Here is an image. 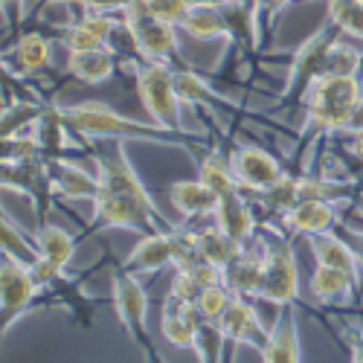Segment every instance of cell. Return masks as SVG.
Masks as SVG:
<instances>
[{"mask_svg": "<svg viewBox=\"0 0 363 363\" xmlns=\"http://www.w3.org/2000/svg\"><path fill=\"white\" fill-rule=\"evenodd\" d=\"M9 58L15 62L18 76H35L50 65V38L41 33H26L9 50Z\"/></svg>", "mask_w": 363, "mask_h": 363, "instance_id": "obj_27", "label": "cell"}, {"mask_svg": "<svg viewBox=\"0 0 363 363\" xmlns=\"http://www.w3.org/2000/svg\"><path fill=\"white\" fill-rule=\"evenodd\" d=\"M349 363H352V360H349Z\"/></svg>", "mask_w": 363, "mask_h": 363, "instance_id": "obj_45", "label": "cell"}, {"mask_svg": "<svg viewBox=\"0 0 363 363\" xmlns=\"http://www.w3.org/2000/svg\"><path fill=\"white\" fill-rule=\"evenodd\" d=\"M65 123L82 140H140V143H163V145H186L189 151L198 148V134H177L157 123H140L134 116H123L105 102H76L62 108Z\"/></svg>", "mask_w": 363, "mask_h": 363, "instance_id": "obj_1", "label": "cell"}, {"mask_svg": "<svg viewBox=\"0 0 363 363\" xmlns=\"http://www.w3.org/2000/svg\"><path fill=\"white\" fill-rule=\"evenodd\" d=\"M35 247H38V253L47 259V262H52L55 267H62V270H67V264H70V259H73V253H76V238L67 233V230H62V227H55V224H41L38 230H35Z\"/></svg>", "mask_w": 363, "mask_h": 363, "instance_id": "obj_29", "label": "cell"}, {"mask_svg": "<svg viewBox=\"0 0 363 363\" xmlns=\"http://www.w3.org/2000/svg\"><path fill=\"white\" fill-rule=\"evenodd\" d=\"M4 256H12V259L26 262V264H33L41 256L38 247H35V241H26L21 235V230L15 227L9 213H4Z\"/></svg>", "mask_w": 363, "mask_h": 363, "instance_id": "obj_33", "label": "cell"}, {"mask_svg": "<svg viewBox=\"0 0 363 363\" xmlns=\"http://www.w3.org/2000/svg\"><path fill=\"white\" fill-rule=\"evenodd\" d=\"M306 131L337 134L363 125V84L360 76H320L302 99Z\"/></svg>", "mask_w": 363, "mask_h": 363, "instance_id": "obj_2", "label": "cell"}, {"mask_svg": "<svg viewBox=\"0 0 363 363\" xmlns=\"http://www.w3.org/2000/svg\"><path fill=\"white\" fill-rule=\"evenodd\" d=\"M331 314L340 320H352V317L363 320V306H340V308H331Z\"/></svg>", "mask_w": 363, "mask_h": 363, "instance_id": "obj_41", "label": "cell"}, {"mask_svg": "<svg viewBox=\"0 0 363 363\" xmlns=\"http://www.w3.org/2000/svg\"><path fill=\"white\" fill-rule=\"evenodd\" d=\"M177 29H184L186 35L198 41H213V38H227L233 41V29L230 21L221 9V4H192L186 15L180 18Z\"/></svg>", "mask_w": 363, "mask_h": 363, "instance_id": "obj_22", "label": "cell"}, {"mask_svg": "<svg viewBox=\"0 0 363 363\" xmlns=\"http://www.w3.org/2000/svg\"><path fill=\"white\" fill-rule=\"evenodd\" d=\"M259 282H262V250L253 253V245H250L233 264L224 267V285H227L235 296L256 299Z\"/></svg>", "mask_w": 363, "mask_h": 363, "instance_id": "obj_25", "label": "cell"}, {"mask_svg": "<svg viewBox=\"0 0 363 363\" xmlns=\"http://www.w3.org/2000/svg\"><path fill=\"white\" fill-rule=\"evenodd\" d=\"M216 323L221 325L224 337L230 343V354L235 352V346H256L262 352V346L267 343V335H270V328L262 325V320L247 296H233L227 311Z\"/></svg>", "mask_w": 363, "mask_h": 363, "instance_id": "obj_12", "label": "cell"}, {"mask_svg": "<svg viewBox=\"0 0 363 363\" xmlns=\"http://www.w3.org/2000/svg\"><path fill=\"white\" fill-rule=\"evenodd\" d=\"M116 70V52L113 47H99V50H82L70 52L67 58V73L84 84H102L111 79Z\"/></svg>", "mask_w": 363, "mask_h": 363, "instance_id": "obj_23", "label": "cell"}, {"mask_svg": "<svg viewBox=\"0 0 363 363\" xmlns=\"http://www.w3.org/2000/svg\"><path fill=\"white\" fill-rule=\"evenodd\" d=\"M169 201H172V206L177 209V216L184 218V221H189V218L216 216L221 198L198 177V180H177V184H172Z\"/></svg>", "mask_w": 363, "mask_h": 363, "instance_id": "obj_21", "label": "cell"}, {"mask_svg": "<svg viewBox=\"0 0 363 363\" xmlns=\"http://www.w3.org/2000/svg\"><path fill=\"white\" fill-rule=\"evenodd\" d=\"M354 216L363 221V192H357V209H354Z\"/></svg>", "mask_w": 363, "mask_h": 363, "instance_id": "obj_42", "label": "cell"}, {"mask_svg": "<svg viewBox=\"0 0 363 363\" xmlns=\"http://www.w3.org/2000/svg\"><path fill=\"white\" fill-rule=\"evenodd\" d=\"M29 134L35 137L41 155H44L47 160L65 157L67 148L73 145V143H70L73 131H70V125L65 123L62 105H55V102H44V108H41V113H38L35 125H33V131H29Z\"/></svg>", "mask_w": 363, "mask_h": 363, "instance_id": "obj_19", "label": "cell"}, {"mask_svg": "<svg viewBox=\"0 0 363 363\" xmlns=\"http://www.w3.org/2000/svg\"><path fill=\"white\" fill-rule=\"evenodd\" d=\"M216 227L221 233H227L238 245H253V235L259 230V218H256V206L250 203V198L245 192H235L218 201V209L213 216Z\"/></svg>", "mask_w": 363, "mask_h": 363, "instance_id": "obj_15", "label": "cell"}, {"mask_svg": "<svg viewBox=\"0 0 363 363\" xmlns=\"http://www.w3.org/2000/svg\"><path fill=\"white\" fill-rule=\"evenodd\" d=\"M82 9H90V12H123L131 0H79Z\"/></svg>", "mask_w": 363, "mask_h": 363, "instance_id": "obj_38", "label": "cell"}, {"mask_svg": "<svg viewBox=\"0 0 363 363\" xmlns=\"http://www.w3.org/2000/svg\"><path fill=\"white\" fill-rule=\"evenodd\" d=\"M340 29L335 23H325L320 26L314 35H308L306 41L299 44V50L294 52V62L288 67V79L282 87V96H279V108L282 105H302L306 94L311 90V84L325 76V62H328V52L340 41Z\"/></svg>", "mask_w": 363, "mask_h": 363, "instance_id": "obj_6", "label": "cell"}, {"mask_svg": "<svg viewBox=\"0 0 363 363\" xmlns=\"http://www.w3.org/2000/svg\"><path fill=\"white\" fill-rule=\"evenodd\" d=\"M340 218H337V203L331 201H317V198H308V201H299L294 209L279 218V230L285 235H317V233H328Z\"/></svg>", "mask_w": 363, "mask_h": 363, "instance_id": "obj_13", "label": "cell"}, {"mask_svg": "<svg viewBox=\"0 0 363 363\" xmlns=\"http://www.w3.org/2000/svg\"><path fill=\"white\" fill-rule=\"evenodd\" d=\"M259 250H262V282H259L256 299L270 302L277 308L296 306L299 274H296V259H294V247L288 235H262Z\"/></svg>", "mask_w": 363, "mask_h": 363, "instance_id": "obj_4", "label": "cell"}, {"mask_svg": "<svg viewBox=\"0 0 363 363\" xmlns=\"http://www.w3.org/2000/svg\"><path fill=\"white\" fill-rule=\"evenodd\" d=\"M201 323H203V317L195 308V302H186V299H180L174 294H166L163 311H160V331L172 346H177V349L195 346Z\"/></svg>", "mask_w": 363, "mask_h": 363, "instance_id": "obj_14", "label": "cell"}, {"mask_svg": "<svg viewBox=\"0 0 363 363\" xmlns=\"http://www.w3.org/2000/svg\"><path fill=\"white\" fill-rule=\"evenodd\" d=\"M4 186L21 192L29 203L38 227L47 224L50 213V198H52V184H50V169L47 157H33V160H18V163H4Z\"/></svg>", "mask_w": 363, "mask_h": 363, "instance_id": "obj_10", "label": "cell"}, {"mask_svg": "<svg viewBox=\"0 0 363 363\" xmlns=\"http://www.w3.org/2000/svg\"><path fill=\"white\" fill-rule=\"evenodd\" d=\"M308 247H311L317 264L343 270V274L352 277V282H354L357 291H360V282H363V279H360V262H357L352 245H349L343 235H335V233H317V235H308Z\"/></svg>", "mask_w": 363, "mask_h": 363, "instance_id": "obj_20", "label": "cell"}, {"mask_svg": "<svg viewBox=\"0 0 363 363\" xmlns=\"http://www.w3.org/2000/svg\"><path fill=\"white\" fill-rule=\"evenodd\" d=\"M174 67L155 65V62H140L134 67V82H137V94L151 116V123H157L169 131L184 134V111H180V94H177V79Z\"/></svg>", "mask_w": 363, "mask_h": 363, "instance_id": "obj_5", "label": "cell"}, {"mask_svg": "<svg viewBox=\"0 0 363 363\" xmlns=\"http://www.w3.org/2000/svg\"><path fill=\"white\" fill-rule=\"evenodd\" d=\"M123 21L128 26V35L137 47V52L143 55V62H155V65H166L174 70H184L180 65V44H177V23L155 15L145 0H131L123 9Z\"/></svg>", "mask_w": 363, "mask_h": 363, "instance_id": "obj_3", "label": "cell"}, {"mask_svg": "<svg viewBox=\"0 0 363 363\" xmlns=\"http://www.w3.org/2000/svg\"><path fill=\"white\" fill-rule=\"evenodd\" d=\"M262 363H302L299 331H296V306H285L270 325L267 343L262 346Z\"/></svg>", "mask_w": 363, "mask_h": 363, "instance_id": "obj_18", "label": "cell"}, {"mask_svg": "<svg viewBox=\"0 0 363 363\" xmlns=\"http://www.w3.org/2000/svg\"><path fill=\"white\" fill-rule=\"evenodd\" d=\"M145 6L172 23H180V18H184L186 9L192 6V0H145Z\"/></svg>", "mask_w": 363, "mask_h": 363, "instance_id": "obj_36", "label": "cell"}, {"mask_svg": "<svg viewBox=\"0 0 363 363\" xmlns=\"http://www.w3.org/2000/svg\"><path fill=\"white\" fill-rule=\"evenodd\" d=\"M41 296V288L33 277L26 262H18L12 256H4L0 262V314H4V335H9V328L15 320H21L33 302Z\"/></svg>", "mask_w": 363, "mask_h": 363, "instance_id": "obj_8", "label": "cell"}, {"mask_svg": "<svg viewBox=\"0 0 363 363\" xmlns=\"http://www.w3.org/2000/svg\"><path fill=\"white\" fill-rule=\"evenodd\" d=\"M325 15L343 35L363 41V0H328Z\"/></svg>", "mask_w": 363, "mask_h": 363, "instance_id": "obj_31", "label": "cell"}, {"mask_svg": "<svg viewBox=\"0 0 363 363\" xmlns=\"http://www.w3.org/2000/svg\"><path fill=\"white\" fill-rule=\"evenodd\" d=\"M340 140H337V148L346 151L349 157H354L360 163V174H363V125H354V128H343L337 131Z\"/></svg>", "mask_w": 363, "mask_h": 363, "instance_id": "obj_37", "label": "cell"}, {"mask_svg": "<svg viewBox=\"0 0 363 363\" xmlns=\"http://www.w3.org/2000/svg\"><path fill=\"white\" fill-rule=\"evenodd\" d=\"M233 296H235V294H233L224 282L209 285V288H203L201 296L195 299V308L201 311L203 320H218V317L227 311V306H230V299H233Z\"/></svg>", "mask_w": 363, "mask_h": 363, "instance_id": "obj_34", "label": "cell"}, {"mask_svg": "<svg viewBox=\"0 0 363 363\" xmlns=\"http://www.w3.org/2000/svg\"><path fill=\"white\" fill-rule=\"evenodd\" d=\"M198 177H201L203 184H206L209 189H213L218 198H227V195L241 192V189H238V180H235V172H233V163L221 155L218 148L206 151V155L201 157Z\"/></svg>", "mask_w": 363, "mask_h": 363, "instance_id": "obj_28", "label": "cell"}, {"mask_svg": "<svg viewBox=\"0 0 363 363\" xmlns=\"http://www.w3.org/2000/svg\"><path fill=\"white\" fill-rule=\"evenodd\" d=\"M47 169H50L52 195H58L62 201H96V195H99L96 174L84 172L79 163H73L67 157L47 160Z\"/></svg>", "mask_w": 363, "mask_h": 363, "instance_id": "obj_16", "label": "cell"}, {"mask_svg": "<svg viewBox=\"0 0 363 363\" xmlns=\"http://www.w3.org/2000/svg\"><path fill=\"white\" fill-rule=\"evenodd\" d=\"M349 354H352V363H363V337L357 331H349Z\"/></svg>", "mask_w": 363, "mask_h": 363, "instance_id": "obj_40", "label": "cell"}, {"mask_svg": "<svg viewBox=\"0 0 363 363\" xmlns=\"http://www.w3.org/2000/svg\"><path fill=\"white\" fill-rule=\"evenodd\" d=\"M192 4H224V0H192Z\"/></svg>", "mask_w": 363, "mask_h": 363, "instance_id": "obj_44", "label": "cell"}, {"mask_svg": "<svg viewBox=\"0 0 363 363\" xmlns=\"http://www.w3.org/2000/svg\"><path fill=\"white\" fill-rule=\"evenodd\" d=\"M291 4H294V0H253V4H250V18H253L256 47L262 44V29H259V26L270 29V26H274V21H277V15H279L285 6H291Z\"/></svg>", "mask_w": 363, "mask_h": 363, "instance_id": "obj_35", "label": "cell"}, {"mask_svg": "<svg viewBox=\"0 0 363 363\" xmlns=\"http://www.w3.org/2000/svg\"><path fill=\"white\" fill-rule=\"evenodd\" d=\"M44 108V99L38 102H15V105H4V119H0V134L4 140H12V137H21L23 131H33L35 119Z\"/></svg>", "mask_w": 363, "mask_h": 363, "instance_id": "obj_30", "label": "cell"}, {"mask_svg": "<svg viewBox=\"0 0 363 363\" xmlns=\"http://www.w3.org/2000/svg\"><path fill=\"white\" fill-rule=\"evenodd\" d=\"M111 299H113V311H116L119 323L128 331V337L137 343V349H143V357L148 363H163V357L155 352V343H151L148 325H145L148 296H145L140 279L123 264H116L111 270Z\"/></svg>", "mask_w": 363, "mask_h": 363, "instance_id": "obj_7", "label": "cell"}, {"mask_svg": "<svg viewBox=\"0 0 363 363\" xmlns=\"http://www.w3.org/2000/svg\"><path fill=\"white\" fill-rule=\"evenodd\" d=\"M21 0H4V9H12V6H18Z\"/></svg>", "mask_w": 363, "mask_h": 363, "instance_id": "obj_43", "label": "cell"}, {"mask_svg": "<svg viewBox=\"0 0 363 363\" xmlns=\"http://www.w3.org/2000/svg\"><path fill=\"white\" fill-rule=\"evenodd\" d=\"M111 35H113L111 15L108 12H90V9H84L76 23H67L62 33H58V38H62V44L70 52L111 47Z\"/></svg>", "mask_w": 363, "mask_h": 363, "instance_id": "obj_17", "label": "cell"}, {"mask_svg": "<svg viewBox=\"0 0 363 363\" xmlns=\"http://www.w3.org/2000/svg\"><path fill=\"white\" fill-rule=\"evenodd\" d=\"M340 235L352 245V250H354V256H357V262H360V267H363V230H354V227H340Z\"/></svg>", "mask_w": 363, "mask_h": 363, "instance_id": "obj_39", "label": "cell"}, {"mask_svg": "<svg viewBox=\"0 0 363 363\" xmlns=\"http://www.w3.org/2000/svg\"><path fill=\"white\" fill-rule=\"evenodd\" d=\"M192 247H195V253H198L201 259L213 262V264H218V267L224 270L227 264H233L241 253H245L250 245H247V247L238 245V241H233L227 233H221V230L213 224V227H203V230H195V233H192Z\"/></svg>", "mask_w": 363, "mask_h": 363, "instance_id": "obj_24", "label": "cell"}, {"mask_svg": "<svg viewBox=\"0 0 363 363\" xmlns=\"http://www.w3.org/2000/svg\"><path fill=\"white\" fill-rule=\"evenodd\" d=\"M360 67H363V50L337 41L328 52L325 76H360Z\"/></svg>", "mask_w": 363, "mask_h": 363, "instance_id": "obj_32", "label": "cell"}, {"mask_svg": "<svg viewBox=\"0 0 363 363\" xmlns=\"http://www.w3.org/2000/svg\"><path fill=\"white\" fill-rule=\"evenodd\" d=\"M230 163H233L241 192H264L285 174L282 163L270 155V151H264L253 143H238L230 155Z\"/></svg>", "mask_w": 363, "mask_h": 363, "instance_id": "obj_11", "label": "cell"}, {"mask_svg": "<svg viewBox=\"0 0 363 363\" xmlns=\"http://www.w3.org/2000/svg\"><path fill=\"white\" fill-rule=\"evenodd\" d=\"M189 238H192V233H184V230L148 233L131 247L125 262H119V264H123L125 270H131L134 277L157 274V270H163L166 264H174L180 256L189 250Z\"/></svg>", "mask_w": 363, "mask_h": 363, "instance_id": "obj_9", "label": "cell"}, {"mask_svg": "<svg viewBox=\"0 0 363 363\" xmlns=\"http://www.w3.org/2000/svg\"><path fill=\"white\" fill-rule=\"evenodd\" d=\"M308 288H311V296L317 302H323V306H331V302H337V299L357 296V285L352 282V277L343 274V270H337V267H325V264L314 267Z\"/></svg>", "mask_w": 363, "mask_h": 363, "instance_id": "obj_26", "label": "cell"}]
</instances>
